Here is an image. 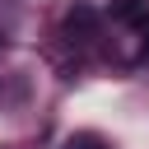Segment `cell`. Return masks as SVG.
I'll return each mask as SVG.
<instances>
[{"label":"cell","mask_w":149,"mask_h":149,"mask_svg":"<svg viewBox=\"0 0 149 149\" xmlns=\"http://www.w3.org/2000/svg\"><path fill=\"white\" fill-rule=\"evenodd\" d=\"M93 23H98V14H93L88 5H74V9L65 14V33H70V37H93Z\"/></svg>","instance_id":"1"},{"label":"cell","mask_w":149,"mask_h":149,"mask_svg":"<svg viewBox=\"0 0 149 149\" xmlns=\"http://www.w3.org/2000/svg\"><path fill=\"white\" fill-rule=\"evenodd\" d=\"M112 19H121V23H149V0H112Z\"/></svg>","instance_id":"2"},{"label":"cell","mask_w":149,"mask_h":149,"mask_svg":"<svg viewBox=\"0 0 149 149\" xmlns=\"http://www.w3.org/2000/svg\"><path fill=\"white\" fill-rule=\"evenodd\" d=\"M65 149H107L98 135H74V140H65Z\"/></svg>","instance_id":"3"},{"label":"cell","mask_w":149,"mask_h":149,"mask_svg":"<svg viewBox=\"0 0 149 149\" xmlns=\"http://www.w3.org/2000/svg\"><path fill=\"white\" fill-rule=\"evenodd\" d=\"M140 61H149V37H144V47H140Z\"/></svg>","instance_id":"4"}]
</instances>
